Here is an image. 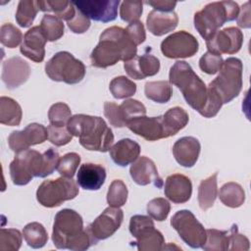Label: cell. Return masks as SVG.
Listing matches in <instances>:
<instances>
[{
    "label": "cell",
    "instance_id": "43",
    "mask_svg": "<svg viewBox=\"0 0 251 251\" xmlns=\"http://www.w3.org/2000/svg\"><path fill=\"white\" fill-rule=\"evenodd\" d=\"M79 163H80V156L77 153H75V152L67 153L60 158L57 166V171L62 176L73 178L75 174L76 173Z\"/></svg>",
    "mask_w": 251,
    "mask_h": 251
},
{
    "label": "cell",
    "instance_id": "5",
    "mask_svg": "<svg viewBox=\"0 0 251 251\" xmlns=\"http://www.w3.org/2000/svg\"><path fill=\"white\" fill-rule=\"evenodd\" d=\"M239 6L233 1H220L207 4L194 15V26L199 34L207 40L226 22L235 20Z\"/></svg>",
    "mask_w": 251,
    "mask_h": 251
},
{
    "label": "cell",
    "instance_id": "1",
    "mask_svg": "<svg viewBox=\"0 0 251 251\" xmlns=\"http://www.w3.org/2000/svg\"><path fill=\"white\" fill-rule=\"evenodd\" d=\"M169 81L181 91L186 103L205 118L215 117L223 106L221 98L206 86L185 61H177L172 66Z\"/></svg>",
    "mask_w": 251,
    "mask_h": 251
},
{
    "label": "cell",
    "instance_id": "32",
    "mask_svg": "<svg viewBox=\"0 0 251 251\" xmlns=\"http://www.w3.org/2000/svg\"><path fill=\"white\" fill-rule=\"evenodd\" d=\"M23 235L27 245L34 249L43 247L48 241V233L45 227L37 222L27 224L23 229Z\"/></svg>",
    "mask_w": 251,
    "mask_h": 251
},
{
    "label": "cell",
    "instance_id": "25",
    "mask_svg": "<svg viewBox=\"0 0 251 251\" xmlns=\"http://www.w3.org/2000/svg\"><path fill=\"white\" fill-rule=\"evenodd\" d=\"M178 24V17L176 12H161L152 10L146 19L148 30L156 35L162 36L173 31Z\"/></svg>",
    "mask_w": 251,
    "mask_h": 251
},
{
    "label": "cell",
    "instance_id": "6",
    "mask_svg": "<svg viewBox=\"0 0 251 251\" xmlns=\"http://www.w3.org/2000/svg\"><path fill=\"white\" fill-rule=\"evenodd\" d=\"M219 72V75L208 87L222 99L223 104H226L237 97L242 89V62L238 58L229 57L224 61Z\"/></svg>",
    "mask_w": 251,
    "mask_h": 251
},
{
    "label": "cell",
    "instance_id": "34",
    "mask_svg": "<svg viewBox=\"0 0 251 251\" xmlns=\"http://www.w3.org/2000/svg\"><path fill=\"white\" fill-rule=\"evenodd\" d=\"M229 247V231L215 228L206 229V241L202 249L206 251H226Z\"/></svg>",
    "mask_w": 251,
    "mask_h": 251
},
{
    "label": "cell",
    "instance_id": "8",
    "mask_svg": "<svg viewBox=\"0 0 251 251\" xmlns=\"http://www.w3.org/2000/svg\"><path fill=\"white\" fill-rule=\"evenodd\" d=\"M78 192V185L73 178L61 176L44 180L37 188L36 199L43 207L54 208L75 198Z\"/></svg>",
    "mask_w": 251,
    "mask_h": 251
},
{
    "label": "cell",
    "instance_id": "23",
    "mask_svg": "<svg viewBox=\"0 0 251 251\" xmlns=\"http://www.w3.org/2000/svg\"><path fill=\"white\" fill-rule=\"evenodd\" d=\"M200 150V142L193 136H183L176 140L173 146L176 161L185 168H191L196 164Z\"/></svg>",
    "mask_w": 251,
    "mask_h": 251
},
{
    "label": "cell",
    "instance_id": "40",
    "mask_svg": "<svg viewBox=\"0 0 251 251\" xmlns=\"http://www.w3.org/2000/svg\"><path fill=\"white\" fill-rule=\"evenodd\" d=\"M23 235L16 228H1L0 230V250L17 251L20 249Z\"/></svg>",
    "mask_w": 251,
    "mask_h": 251
},
{
    "label": "cell",
    "instance_id": "24",
    "mask_svg": "<svg viewBox=\"0 0 251 251\" xmlns=\"http://www.w3.org/2000/svg\"><path fill=\"white\" fill-rule=\"evenodd\" d=\"M106 179V170L103 166L93 163L82 164L76 175L77 184L85 190H98Z\"/></svg>",
    "mask_w": 251,
    "mask_h": 251
},
{
    "label": "cell",
    "instance_id": "44",
    "mask_svg": "<svg viewBox=\"0 0 251 251\" xmlns=\"http://www.w3.org/2000/svg\"><path fill=\"white\" fill-rule=\"evenodd\" d=\"M146 210L148 215L152 219L158 222H163L169 216V213L171 211V204L167 199L158 197L148 202Z\"/></svg>",
    "mask_w": 251,
    "mask_h": 251
},
{
    "label": "cell",
    "instance_id": "18",
    "mask_svg": "<svg viewBox=\"0 0 251 251\" xmlns=\"http://www.w3.org/2000/svg\"><path fill=\"white\" fill-rule=\"evenodd\" d=\"M30 75V67L21 57H12L4 61L1 78L9 89H14L24 84Z\"/></svg>",
    "mask_w": 251,
    "mask_h": 251
},
{
    "label": "cell",
    "instance_id": "14",
    "mask_svg": "<svg viewBox=\"0 0 251 251\" xmlns=\"http://www.w3.org/2000/svg\"><path fill=\"white\" fill-rule=\"evenodd\" d=\"M48 139L47 128L37 123L27 125L23 130H15L8 137V144L12 151L20 153L30 146L43 143Z\"/></svg>",
    "mask_w": 251,
    "mask_h": 251
},
{
    "label": "cell",
    "instance_id": "37",
    "mask_svg": "<svg viewBox=\"0 0 251 251\" xmlns=\"http://www.w3.org/2000/svg\"><path fill=\"white\" fill-rule=\"evenodd\" d=\"M109 89L116 99H125L135 94L136 84L129 78L121 75L111 80Z\"/></svg>",
    "mask_w": 251,
    "mask_h": 251
},
{
    "label": "cell",
    "instance_id": "28",
    "mask_svg": "<svg viewBox=\"0 0 251 251\" xmlns=\"http://www.w3.org/2000/svg\"><path fill=\"white\" fill-rule=\"evenodd\" d=\"M23 111L20 104L13 98L0 97V123L2 125L14 126L21 124Z\"/></svg>",
    "mask_w": 251,
    "mask_h": 251
},
{
    "label": "cell",
    "instance_id": "10",
    "mask_svg": "<svg viewBox=\"0 0 251 251\" xmlns=\"http://www.w3.org/2000/svg\"><path fill=\"white\" fill-rule=\"evenodd\" d=\"M43 156L36 150L27 149L17 153L9 170L15 185H25L33 177H40Z\"/></svg>",
    "mask_w": 251,
    "mask_h": 251
},
{
    "label": "cell",
    "instance_id": "9",
    "mask_svg": "<svg viewBox=\"0 0 251 251\" xmlns=\"http://www.w3.org/2000/svg\"><path fill=\"white\" fill-rule=\"evenodd\" d=\"M129 231L136 238L139 251H160L165 249L163 234L155 228L150 216L134 215L129 221Z\"/></svg>",
    "mask_w": 251,
    "mask_h": 251
},
{
    "label": "cell",
    "instance_id": "16",
    "mask_svg": "<svg viewBox=\"0 0 251 251\" xmlns=\"http://www.w3.org/2000/svg\"><path fill=\"white\" fill-rule=\"evenodd\" d=\"M75 7L84 14L89 20L108 23L116 20L119 0H86L75 1Z\"/></svg>",
    "mask_w": 251,
    "mask_h": 251
},
{
    "label": "cell",
    "instance_id": "52",
    "mask_svg": "<svg viewBox=\"0 0 251 251\" xmlns=\"http://www.w3.org/2000/svg\"><path fill=\"white\" fill-rule=\"evenodd\" d=\"M104 115L109 123L116 127H124L125 125L121 119L119 105L114 102H105L104 104Z\"/></svg>",
    "mask_w": 251,
    "mask_h": 251
},
{
    "label": "cell",
    "instance_id": "51",
    "mask_svg": "<svg viewBox=\"0 0 251 251\" xmlns=\"http://www.w3.org/2000/svg\"><path fill=\"white\" fill-rule=\"evenodd\" d=\"M76 9V8H75ZM69 28L75 33H83L90 27V20L76 9L75 17L67 22Z\"/></svg>",
    "mask_w": 251,
    "mask_h": 251
},
{
    "label": "cell",
    "instance_id": "39",
    "mask_svg": "<svg viewBox=\"0 0 251 251\" xmlns=\"http://www.w3.org/2000/svg\"><path fill=\"white\" fill-rule=\"evenodd\" d=\"M119 111L125 126H126L127 122L132 118L146 115L145 106L135 99L125 100L121 105H119Z\"/></svg>",
    "mask_w": 251,
    "mask_h": 251
},
{
    "label": "cell",
    "instance_id": "11",
    "mask_svg": "<svg viewBox=\"0 0 251 251\" xmlns=\"http://www.w3.org/2000/svg\"><path fill=\"white\" fill-rule=\"evenodd\" d=\"M171 226L191 248H200L206 241V229L189 210L177 211L171 219Z\"/></svg>",
    "mask_w": 251,
    "mask_h": 251
},
{
    "label": "cell",
    "instance_id": "29",
    "mask_svg": "<svg viewBox=\"0 0 251 251\" xmlns=\"http://www.w3.org/2000/svg\"><path fill=\"white\" fill-rule=\"evenodd\" d=\"M39 10L42 12H52L54 16L65 20L67 22L71 21L75 15V7L74 2L71 1H57V0H47V1H37Z\"/></svg>",
    "mask_w": 251,
    "mask_h": 251
},
{
    "label": "cell",
    "instance_id": "19",
    "mask_svg": "<svg viewBox=\"0 0 251 251\" xmlns=\"http://www.w3.org/2000/svg\"><path fill=\"white\" fill-rule=\"evenodd\" d=\"M47 42L39 25L32 26L24 35V40L21 44V53L29 60L40 63L45 57V44Z\"/></svg>",
    "mask_w": 251,
    "mask_h": 251
},
{
    "label": "cell",
    "instance_id": "17",
    "mask_svg": "<svg viewBox=\"0 0 251 251\" xmlns=\"http://www.w3.org/2000/svg\"><path fill=\"white\" fill-rule=\"evenodd\" d=\"M126 126L133 133L141 136L147 141H156L162 138H167L162 116L135 117L127 122Z\"/></svg>",
    "mask_w": 251,
    "mask_h": 251
},
{
    "label": "cell",
    "instance_id": "42",
    "mask_svg": "<svg viewBox=\"0 0 251 251\" xmlns=\"http://www.w3.org/2000/svg\"><path fill=\"white\" fill-rule=\"evenodd\" d=\"M24 36L22 31L14 25L8 23L4 24L0 27V41L2 45L8 48H16L22 44Z\"/></svg>",
    "mask_w": 251,
    "mask_h": 251
},
{
    "label": "cell",
    "instance_id": "46",
    "mask_svg": "<svg viewBox=\"0 0 251 251\" xmlns=\"http://www.w3.org/2000/svg\"><path fill=\"white\" fill-rule=\"evenodd\" d=\"M223 63L222 55L207 51L199 60V68L208 75H215L221 70Z\"/></svg>",
    "mask_w": 251,
    "mask_h": 251
},
{
    "label": "cell",
    "instance_id": "30",
    "mask_svg": "<svg viewBox=\"0 0 251 251\" xmlns=\"http://www.w3.org/2000/svg\"><path fill=\"white\" fill-rule=\"evenodd\" d=\"M217 176L218 173L203 179L198 187V203L203 211L210 209L218 196V186H217Z\"/></svg>",
    "mask_w": 251,
    "mask_h": 251
},
{
    "label": "cell",
    "instance_id": "45",
    "mask_svg": "<svg viewBox=\"0 0 251 251\" xmlns=\"http://www.w3.org/2000/svg\"><path fill=\"white\" fill-rule=\"evenodd\" d=\"M143 12L142 1H124L120 7V17L124 22H137Z\"/></svg>",
    "mask_w": 251,
    "mask_h": 251
},
{
    "label": "cell",
    "instance_id": "33",
    "mask_svg": "<svg viewBox=\"0 0 251 251\" xmlns=\"http://www.w3.org/2000/svg\"><path fill=\"white\" fill-rule=\"evenodd\" d=\"M144 93L148 99L154 102L167 103L172 97L173 90L169 81H148L145 83Z\"/></svg>",
    "mask_w": 251,
    "mask_h": 251
},
{
    "label": "cell",
    "instance_id": "35",
    "mask_svg": "<svg viewBox=\"0 0 251 251\" xmlns=\"http://www.w3.org/2000/svg\"><path fill=\"white\" fill-rule=\"evenodd\" d=\"M40 28L47 41H56L64 35L65 25L61 19L54 15L45 14L40 23Z\"/></svg>",
    "mask_w": 251,
    "mask_h": 251
},
{
    "label": "cell",
    "instance_id": "4",
    "mask_svg": "<svg viewBox=\"0 0 251 251\" xmlns=\"http://www.w3.org/2000/svg\"><path fill=\"white\" fill-rule=\"evenodd\" d=\"M67 128L73 136L78 137L80 145L89 151L107 152L114 142L112 129L102 118L97 116L84 114L72 116Z\"/></svg>",
    "mask_w": 251,
    "mask_h": 251
},
{
    "label": "cell",
    "instance_id": "31",
    "mask_svg": "<svg viewBox=\"0 0 251 251\" xmlns=\"http://www.w3.org/2000/svg\"><path fill=\"white\" fill-rule=\"evenodd\" d=\"M219 197L225 206L238 208L245 201V192L240 184L230 181L221 187Z\"/></svg>",
    "mask_w": 251,
    "mask_h": 251
},
{
    "label": "cell",
    "instance_id": "47",
    "mask_svg": "<svg viewBox=\"0 0 251 251\" xmlns=\"http://www.w3.org/2000/svg\"><path fill=\"white\" fill-rule=\"evenodd\" d=\"M48 140L54 144L55 146H63L71 142L73 139V135L68 130L67 126H48Z\"/></svg>",
    "mask_w": 251,
    "mask_h": 251
},
{
    "label": "cell",
    "instance_id": "49",
    "mask_svg": "<svg viewBox=\"0 0 251 251\" xmlns=\"http://www.w3.org/2000/svg\"><path fill=\"white\" fill-rule=\"evenodd\" d=\"M229 231V247L228 250H248L249 249V240L248 238L243 235L238 233L237 230V226L232 225L231 228L228 230Z\"/></svg>",
    "mask_w": 251,
    "mask_h": 251
},
{
    "label": "cell",
    "instance_id": "26",
    "mask_svg": "<svg viewBox=\"0 0 251 251\" xmlns=\"http://www.w3.org/2000/svg\"><path fill=\"white\" fill-rule=\"evenodd\" d=\"M109 152L115 164L121 167H126L139 157L140 146L130 138H123L115 143Z\"/></svg>",
    "mask_w": 251,
    "mask_h": 251
},
{
    "label": "cell",
    "instance_id": "50",
    "mask_svg": "<svg viewBox=\"0 0 251 251\" xmlns=\"http://www.w3.org/2000/svg\"><path fill=\"white\" fill-rule=\"evenodd\" d=\"M125 30H126V33L127 34V36L129 37V39L136 46L140 45L141 43H143L145 41V39H146V32H145L144 25L139 21L130 23L125 28Z\"/></svg>",
    "mask_w": 251,
    "mask_h": 251
},
{
    "label": "cell",
    "instance_id": "27",
    "mask_svg": "<svg viewBox=\"0 0 251 251\" xmlns=\"http://www.w3.org/2000/svg\"><path fill=\"white\" fill-rule=\"evenodd\" d=\"M163 125L167 137L176 134L188 124L189 117L186 111L180 107L169 109L163 116Z\"/></svg>",
    "mask_w": 251,
    "mask_h": 251
},
{
    "label": "cell",
    "instance_id": "15",
    "mask_svg": "<svg viewBox=\"0 0 251 251\" xmlns=\"http://www.w3.org/2000/svg\"><path fill=\"white\" fill-rule=\"evenodd\" d=\"M123 220V210L119 207L109 206L88 226V228L98 242L112 236L120 228Z\"/></svg>",
    "mask_w": 251,
    "mask_h": 251
},
{
    "label": "cell",
    "instance_id": "2",
    "mask_svg": "<svg viewBox=\"0 0 251 251\" xmlns=\"http://www.w3.org/2000/svg\"><path fill=\"white\" fill-rule=\"evenodd\" d=\"M135 56L137 47L129 39L125 28L114 25L100 34L99 42L91 52L90 61L93 67L106 69L119 61L127 62Z\"/></svg>",
    "mask_w": 251,
    "mask_h": 251
},
{
    "label": "cell",
    "instance_id": "41",
    "mask_svg": "<svg viewBox=\"0 0 251 251\" xmlns=\"http://www.w3.org/2000/svg\"><path fill=\"white\" fill-rule=\"evenodd\" d=\"M71 118L72 111L70 107L63 102L53 104L48 111L50 125L55 126H67V124Z\"/></svg>",
    "mask_w": 251,
    "mask_h": 251
},
{
    "label": "cell",
    "instance_id": "12",
    "mask_svg": "<svg viewBox=\"0 0 251 251\" xmlns=\"http://www.w3.org/2000/svg\"><path fill=\"white\" fill-rule=\"evenodd\" d=\"M199 49L197 39L189 32L180 30L170 34L161 43L163 55L170 59H181L194 56Z\"/></svg>",
    "mask_w": 251,
    "mask_h": 251
},
{
    "label": "cell",
    "instance_id": "20",
    "mask_svg": "<svg viewBox=\"0 0 251 251\" xmlns=\"http://www.w3.org/2000/svg\"><path fill=\"white\" fill-rule=\"evenodd\" d=\"M125 71L133 79H143L158 74L160 60L154 55L145 52L143 55L135 56L133 59L124 63Z\"/></svg>",
    "mask_w": 251,
    "mask_h": 251
},
{
    "label": "cell",
    "instance_id": "7",
    "mask_svg": "<svg viewBox=\"0 0 251 251\" xmlns=\"http://www.w3.org/2000/svg\"><path fill=\"white\" fill-rule=\"evenodd\" d=\"M45 73L54 81L75 84L83 79L85 66L70 52L60 51L46 63Z\"/></svg>",
    "mask_w": 251,
    "mask_h": 251
},
{
    "label": "cell",
    "instance_id": "38",
    "mask_svg": "<svg viewBox=\"0 0 251 251\" xmlns=\"http://www.w3.org/2000/svg\"><path fill=\"white\" fill-rule=\"evenodd\" d=\"M127 187L121 179H115L109 186L107 193V202L112 207H122L127 200Z\"/></svg>",
    "mask_w": 251,
    "mask_h": 251
},
{
    "label": "cell",
    "instance_id": "48",
    "mask_svg": "<svg viewBox=\"0 0 251 251\" xmlns=\"http://www.w3.org/2000/svg\"><path fill=\"white\" fill-rule=\"evenodd\" d=\"M42 160V171L40 177H46L51 175L55 170H57V166L60 160V156L57 150L54 148L47 149L43 154Z\"/></svg>",
    "mask_w": 251,
    "mask_h": 251
},
{
    "label": "cell",
    "instance_id": "53",
    "mask_svg": "<svg viewBox=\"0 0 251 251\" xmlns=\"http://www.w3.org/2000/svg\"><path fill=\"white\" fill-rule=\"evenodd\" d=\"M237 25L240 27L243 28H249L251 26V20H250V8H249V2H246L241 7V12L238 14L237 18Z\"/></svg>",
    "mask_w": 251,
    "mask_h": 251
},
{
    "label": "cell",
    "instance_id": "3",
    "mask_svg": "<svg viewBox=\"0 0 251 251\" xmlns=\"http://www.w3.org/2000/svg\"><path fill=\"white\" fill-rule=\"evenodd\" d=\"M52 241L58 249L73 251H83L97 243L88 226L83 227L81 216L72 209H63L56 214Z\"/></svg>",
    "mask_w": 251,
    "mask_h": 251
},
{
    "label": "cell",
    "instance_id": "36",
    "mask_svg": "<svg viewBox=\"0 0 251 251\" xmlns=\"http://www.w3.org/2000/svg\"><path fill=\"white\" fill-rule=\"evenodd\" d=\"M39 11L37 1L22 0L18 4L16 12V22L22 27H28L33 23Z\"/></svg>",
    "mask_w": 251,
    "mask_h": 251
},
{
    "label": "cell",
    "instance_id": "21",
    "mask_svg": "<svg viewBox=\"0 0 251 251\" xmlns=\"http://www.w3.org/2000/svg\"><path fill=\"white\" fill-rule=\"evenodd\" d=\"M129 174L131 178L138 185H148L154 183L157 187H162L163 180L158 175L157 168L154 162L145 157H138L130 166Z\"/></svg>",
    "mask_w": 251,
    "mask_h": 251
},
{
    "label": "cell",
    "instance_id": "54",
    "mask_svg": "<svg viewBox=\"0 0 251 251\" xmlns=\"http://www.w3.org/2000/svg\"><path fill=\"white\" fill-rule=\"evenodd\" d=\"M146 4L152 6L154 10L161 12H172L176 6V2L173 1H146Z\"/></svg>",
    "mask_w": 251,
    "mask_h": 251
},
{
    "label": "cell",
    "instance_id": "22",
    "mask_svg": "<svg viewBox=\"0 0 251 251\" xmlns=\"http://www.w3.org/2000/svg\"><path fill=\"white\" fill-rule=\"evenodd\" d=\"M164 193L173 203H185L190 199L192 194L191 180L181 174L171 175L166 178Z\"/></svg>",
    "mask_w": 251,
    "mask_h": 251
},
{
    "label": "cell",
    "instance_id": "13",
    "mask_svg": "<svg viewBox=\"0 0 251 251\" xmlns=\"http://www.w3.org/2000/svg\"><path fill=\"white\" fill-rule=\"evenodd\" d=\"M243 44V33L235 27L229 26L222 30H218L206 40L208 51L217 54H235Z\"/></svg>",
    "mask_w": 251,
    "mask_h": 251
}]
</instances>
